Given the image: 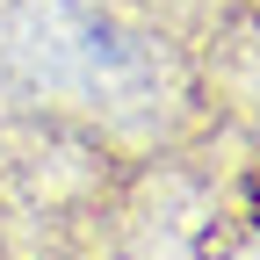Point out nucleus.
I'll list each match as a JSON object with an SVG mask.
<instances>
[{"label":"nucleus","mask_w":260,"mask_h":260,"mask_svg":"<svg viewBox=\"0 0 260 260\" xmlns=\"http://www.w3.org/2000/svg\"><path fill=\"white\" fill-rule=\"evenodd\" d=\"M51 73L73 87V94H87V102H123V94H138L145 80H152V65H145V51L138 44H123L109 22H94V15H73L65 29H51Z\"/></svg>","instance_id":"nucleus-1"}]
</instances>
